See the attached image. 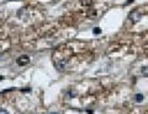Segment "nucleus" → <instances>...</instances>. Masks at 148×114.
<instances>
[{
  "label": "nucleus",
  "instance_id": "f257e3e1",
  "mask_svg": "<svg viewBox=\"0 0 148 114\" xmlns=\"http://www.w3.org/2000/svg\"><path fill=\"white\" fill-rule=\"evenodd\" d=\"M16 63H17V65H20V66H25L30 63V58H29V55H21L16 59Z\"/></svg>",
  "mask_w": 148,
  "mask_h": 114
},
{
  "label": "nucleus",
  "instance_id": "f03ea898",
  "mask_svg": "<svg viewBox=\"0 0 148 114\" xmlns=\"http://www.w3.org/2000/svg\"><path fill=\"white\" fill-rule=\"evenodd\" d=\"M128 17H130V20H131L132 22H137L138 20L141 19V13L138 11H132V12H130Z\"/></svg>",
  "mask_w": 148,
  "mask_h": 114
},
{
  "label": "nucleus",
  "instance_id": "7ed1b4c3",
  "mask_svg": "<svg viewBox=\"0 0 148 114\" xmlns=\"http://www.w3.org/2000/svg\"><path fill=\"white\" fill-rule=\"evenodd\" d=\"M80 3H82V5H84V6H90L92 4V0H80Z\"/></svg>",
  "mask_w": 148,
  "mask_h": 114
},
{
  "label": "nucleus",
  "instance_id": "20e7f679",
  "mask_svg": "<svg viewBox=\"0 0 148 114\" xmlns=\"http://www.w3.org/2000/svg\"><path fill=\"white\" fill-rule=\"evenodd\" d=\"M142 74L145 75V76H148V66L143 67V69H142Z\"/></svg>",
  "mask_w": 148,
  "mask_h": 114
},
{
  "label": "nucleus",
  "instance_id": "39448f33",
  "mask_svg": "<svg viewBox=\"0 0 148 114\" xmlns=\"http://www.w3.org/2000/svg\"><path fill=\"white\" fill-rule=\"evenodd\" d=\"M142 99H143V96H142V94H137V96H136V101H137V102H141Z\"/></svg>",
  "mask_w": 148,
  "mask_h": 114
},
{
  "label": "nucleus",
  "instance_id": "423d86ee",
  "mask_svg": "<svg viewBox=\"0 0 148 114\" xmlns=\"http://www.w3.org/2000/svg\"><path fill=\"white\" fill-rule=\"evenodd\" d=\"M94 32H95V33H96V34H99V33H100V32H101V31H100V28H99V27H96V28L94 30Z\"/></svg>",
  "mask_w": 148,
  "mask_h": 114
},
{
  "label": "nucleus",
  "instance_id": "0eeeda50",
  "mask_svg": "<svg viewBox=\"0 0 148 114\" xmlns=\"http://www.w3.org/2000/svg\"><path fill=\"white\" fill-rule=\"evenodd\" d=\"M0 114H9L5 109H0Z\"/></svg>",
  "mask_w": 148,
  "mask_h": 114
},
{
  "label": "nucleus",
  "instance_id": "6e6552de",
  "mask_svg": "<svg viewBox=\"0 0 148 114\" xmlns=\"http://www.w3.org/2000/svg\"><path fill=\"white\" fill-rule=\"evenodd\" d=\"M133 1V0H127V3H126V5H128V4H131Z\"/></svg>",
  "mask_w": 148,
  "mask_h": 114
},
{
  "label": "nucleus",
  "instance_id": "1a4fd4ad",
  "mask_svg": "<svg viewBox=\"0 0 148 114\" xmlns=\"http://www.w3.org/2000/svg\"><path fill=\"white\" fill-rule=\"evenodd\" d=\"M49 114H57V113H49Z\"/></svg>",
  "mask_w": 148,
  "mask_h": 114
},
{
  "label": "nucleus",
  "instance_id": "9d476101",
  "mask_svg": "<svg viewBox=\"0 0 148 114\" xmlns=\"http://www.w3.org/2000/svg\"><path fill=\"white\" fill-rule=\"evenodd\" d=\"M1 79H3V77H1V76H0V80H1Z\"/></svg>",
  "mask_w": 148,
  "mask_h": 114
}]
</instances>
